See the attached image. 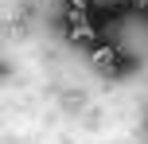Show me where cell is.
Listing matches in <instances>:
<instances>
[{"instance_id":"7a4b0ae2","label":"cell","mask_w":148,"mask_h":144,"mask_svg":"<svg viewBox=\"0 0 148 144\" xmlns=\"http://www.w3.org/2000/svg\"><path fill=\"white\" fill-rule=\"evenodd\" d=\"M90 59H94V66H101V70H113V74L129 66V59H125V55H121L113 43H101V39H97V43L90 47Z\"/></svg>"},{"instance_id":"6da1fadb","label":"cell","mask_w":148,"mask_h":144,"mask_svg":"<svg viewBox=\"0 0 148 144\" xmlns=\"http://www.w3.org/2000/svg\"><path fill=\"white\" fill-rule=\"evenodd\" d=\"M66 35L74 39V43H97V31H94V20H90V12H66Z\"/></svg>"}]
</instances>
